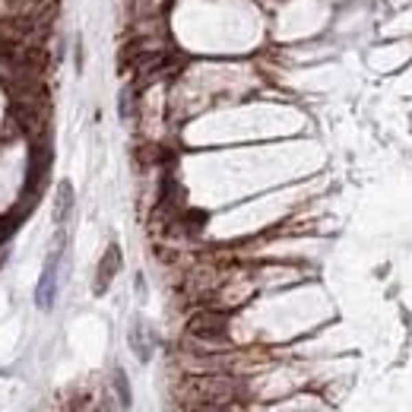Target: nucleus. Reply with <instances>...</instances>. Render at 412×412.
<instances>
[{"instance_id": "obj_6", "label": "nucleus", "mask_w": 412, "mask_h": 412, "mask_svg": "<svg viewBox=\"0 0 412 412\" xmlns=\"http://www.w3.org/2000/svg\"><path fill=\"white\" fill-rule=\"evenodd\" d=\"M115 390H117V400H121V409H130L133 396H130V380H127L124 368H115Z\"/></svg>"}, {"instance_id": "obj_7", "label": "nucleus", "mask_w": 412, "mask_h": 412, "mask_svg": "<svg viewBox=\"0 0 412 412\" xmlns=\"http://www.w3.org/2000/svg\"><path fill=\"white\" fill-rule=\"evenodd\" d=\"M117 111H121L124 121H127V117H133V86H124V89H121V99H117Z\"/></svg>"}, {"instance_id": "obj_4", "label": "nucleus", "mask_w": 412, "mask_h": 412, "mask_svg": "<svg viewBox=\"0 0 412 412\" xmlns=\"http://www.w3.org/2000/svg\"><path fill=\"white\" fill-rule=\"evenodd\" d=\"M130 349L137 352L140 362H149V355H152V339H149V333H146V327H143L140 317L130 323Z\"/></svg>"}, {"instance_id": "obj_2", "label": "nucleus", "mask_w": 412, "mask_h": 412, "mask_svg": "<svg viewBox=\"0 0 412 412\" xmlns=\"http://www.w3.org/2000/svg\"><path fill=\"white\" fill-rule=\"evenodd\" d=\"M117 270H121V247L108 244L105 254H102V260H99V266H95V282H92V292H95V295H105L108 286L115 282Z\"/></svg>"}, {"instance_id": "obj_1", "label": "nucleus", "mask_w": 412, "mask_h": 412, "mask_svg": "<svg viewBox=\"0 0 412 412\" xmlns=\"http://www.w3.org/2000/svg\"><path fill=\"white\" fill-rule=\"evenodd\" d=\"M60 254H64V235L54 238L48 251V260L41 266V276L35 282V308L38 311H51L54 308V298H58V270H60Z\"/></svg>"}, {"instance_id": "obj_5", "label": "nucleus", "mask_w": 412, "mask_h": 412, "mask_svg": "<svg viewBox=\"0 0 412 412\" xmlns=\"http://www.w3.org/2000/svg\"><path fill=\"white\" fill-rule=\"evenodd\" d=\"M70 209H73V184L60 181L58 197H54V219H58V222H67V219H70Z\"/></svg>"}, {"instance_id": "obj_3", "label": "nucleus", "mask_w": 412, "mask_h": 412, "mask_svg": "<svg viewBox=\"0 0 412 412\" xmlns=\"http://www.w3.org/2000/svg\"><path fill=\"white\" fill-rule=\"evenodd\" d=\"M187 330L200 339H225V314H216V311L194 314Z\"/></svg>"}]
</instances>
